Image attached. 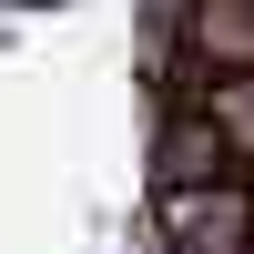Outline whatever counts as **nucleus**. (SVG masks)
<instances>
[{
    "label": "nucleus",
    "instance_id": "f257e3e1",
    "mask_svg": "<svg viewBox=\"0 0 254 254\" xmlns=\"http://www.w3.org/2000/svg\"><path fill=\"white\" fill-rule=\"evenodd\" d=\"M153 234L173 254H254V173H203L153 193Z\"/></svg>",
    "mask_w": 254,
    "mask_h": 254
},
{
    "label": "nucleus",
    "instance_id": "f03ea898",
    "mask_svg": "<svg viewBox=\"0 0 254 254\" xmlns=\"http://www.w3.org/2000/svg\"><path fill=\"white\" fill-rule=\"evenodd\" d=\"M183 51H193L214 81L254 71V0H193V10H183Z\"/></svg>",
    "mask_w": 254,
    "mask_h": 254
},
{
    "label": "nucleus",
    "instance_id": "7ed1b4c3",
    "mask_svg": "<svg viewBox=\"0 0 254 254\" xmlns=\"http://www.w3.org/2000/svg\"><path fill=\"white\" fill-rule=\"evenodd\" d=\"M203 173H244L234 153H224V132H214V112H173L163 122V183H203Z\"/></svg>",
    "mask_w": 254,
    "mask_h": 254
},
{
    "label": "nucleus",
    "instance_id": "20e7f679",
    "mask_svg": "<svg viewBox=\"0 0 254 254\" xmlns=\"http://www.w3.org/2000/svg\"><path fill=\"white\" fill-rule=\"evenodd\" d=\"M203 112H214L224 153H234V163H254V71H234V81H203Z\"/></svg>",
    "mask_w": 254,
    "mask_h": 254
}]
</instances>
